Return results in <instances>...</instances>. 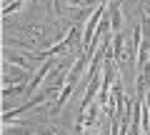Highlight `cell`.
Here are the masks:
<instances>
[{"mask_svg": "<svg viewBox=\"0 0 150 135\" xmlns=\"http://www.w3.org/2000/svg\"><path fill=\"white\" fill-rule=\"evenodd\" d=\"M103 13H105V3H103V5H100V8H98V10L93 13V15H90V20H88V25H85V35H83V48H85V50L90 48L93 38H95V33H93V30H95V25L100 23Z\"/></svg>", "mask_w": 150, "mask_h": 135, "instance_id": "1", "label": "cell"}, {"mask_svg": "<svg viewBox=\"0 0 150 135\" xmlns=\"http://www.w3.org/2000/svg\"><path fill=\"white\" fill-rule=\"evenodd\" d=\"M20 3H23V0H10V3L5 5V10H3V13H5V15H10L13 10H18V5H20Z\"/></svg>", "mask_w": 150, "mask_h": 135, "instance_id": "2", "label": "cell"}]
</instances>
